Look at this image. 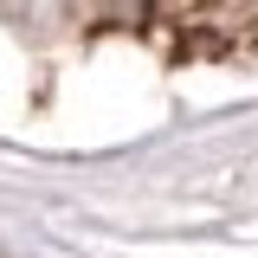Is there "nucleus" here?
Listing matches in <instances>:
<instances>
[{"mask_svg": "<svg viewBox=\"0 0 258 258\" xmlns=\"http://www.w3.org/2000/svg\"><path fill=\"white\" fill-rule=\"evenodd\" d=\"M155 7H168V0H110V13H116L123 26H142V20H149Z\"/></svg>", "mask_w": 258, "mask_h": 258, "instance_id": "obj_1", "label": "nucleus"}]
</instances>
